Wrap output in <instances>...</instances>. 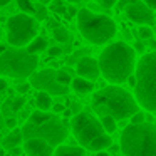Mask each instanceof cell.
<instances>
[{"instance_id": "22", "label": "cell", "mask_w": 156, "mask_h": 156, "mask_svg": "<svg viewBox=\"0 0 156 156\" xmlns=\"http://www.w3.org/2000/svg\"><path fill=\"white\" fill-rule=\"evenodd\" d=\"M52 35H54L55 41L62 42V44H66L69 41V30L66 27H62V25H55L54 30H52Z\"/></svg>"}, {"instance_id": "1", "label": "cell", "mask_w": 156, "mask_h": 156, "mask_svg": "<svg viewBox=\"0 0 156 156\" xmlns=\"http://www.w3.org/2000/svg\"><path fill=\"white\" fill-rule=\"evenodd\" d=\"M99 72L111 84H122L134 72L136 52L122 41L108 44L98 59Z\"/></svg>"}, {"instance_id": "10", "label": "cell", "mask_w": 156, "mask_h": 156, "mask_svg": "<svg viewBox=\"0 0 156 156\" xmlns=\"http://www.w3.org/2000/svg\"><path fill=\"white\" fill-rule=\"evenodd\" d=\"M30 87H35L39 91H45L49 94H67L69 87L61 86L55 81V71L54 69H44V71H35L30 76Z\"/></svg>"}, {"instance_id": "37", "label": "cell", "mask_w": 156, "mask_h": 156, "mask_svg": "<svg viewBox=\"0 0 156 156\" xmlns=\"http://www.w3.org/2000/svg\"><path fill=\"white\" fill-rule=\"evenodd\" d=\"M9 151H10V156H22V148H19V146L9 149Z\"/></svg>"}, {"instance_id": "18", "label": "cell", "mask_w": 156, "mask_h": 156, "mask_svg": "<svg viewBox=\"0 0 156 156\" xmlns=\"http://www.w3.org/2000/svg\"><path fill=\"white\" fill-rule=\"evenodd\" d=\"M22 131H20V128H14V129H10V133H9L7 136H5L4 139H2V148L4 149H12V148H15V146H20V143H22Z\"/></svg>"}, {"instance_id": "23", "label": "cell", "mask_w": 156, "mask_h": 156, "mask_svg": "<svg viewBox=\"0 0 156 156\" xmlns=\"http://www.w3.org/2000/svg\"><path fill=\"white\" fill-rule=\"evenodd\" d=\"M71 79H72V76L69 74L67 71H62V69L55 71V81H57L61 86H66V87H69V84H71Z\"/></svg>"}, {"instance_id": "12", "label": "cell", "mask_w": 156, "mask_h": 156, "mask_svg": "<svg viewBox=\"0 0 156 156\" xmlns=\"http://www.w3.org/2000/svg\"><path fill=\"white\" fill-rule=\"evenodd\" d=\"M24 141V151L27 156H52L54 148L41 138H27Z\"/></svg>"}, {"instance_id": "9", "label": "cell", "mask_w": 156, "mask_h": 156, "mask_svg": "<svg viewBox=\"0 0 156 156\" xmlns=\"http://www.w3.org/2000/svg\"><path fill=\"white\" fill-rule=\"evenodd\" d=\"M71 131L77 143L82 148H87V144L102 134L104 129L101 126V121L94 114H89L86 111H81L71 118Z\"/></svg>"}, {"instance_id": "43", "label": "cell", "mask_w": 156, "mask_h": 156, "mask_svg": "<svg viewBox=\"0 0 156 156\" xmlns=\"http://www.w3.org/2000/svg\"><path fill=\"white\" fill-rule=\"evenodd\" d=\"M96 156H109V154L106 151H98V153H96Z\"/></svg>"}, {"instance_id": "21", "label": "cell", "mask_w": 156, "mask_h": 156, "mask_svg": "<svg viewBox=\"0 0 156 156\" xmlns=\"http://www.w3.org/2000/svg\"><path fill=\"white\" fill-rule=\"evenodd\" d=\"M99 121H101V126H102L106 134H112L116 131V128H118V121L112 116H101Z\"/></svg>"}, {"instance_id": "3", "label": "cell", "mask_w": 156, "mask_h": 156, "mask_svg": "<svg viewBox=\"0 0 156 156\" xmlns=\"http://www.w3.org/2000/svg\"><path fill=\"white\" fill-rule=\"evenodd\" d=\"M92 109L99 118L112 116L116 121H122L138 111L139 106L129 91L119 87L118 84H111L92 94Z\"/></svg>"}, {"instance_id": "4", "label": "cell", "mask_w": 156, "mask_h": 156, "mask_svg": "<svg viewBox=\"0 0 156 156\" xmlns=\"http://www.w3.org/2000/svg\"><path fill=\"white\" fill-rule=\"evenodd\" d=\"M134 99L148 112L156 109V54H143L134 66Z\"/></svg>"}, {"instance_id": "19", "label": "cell", "mask_w": 156, "mask_h": 156, "mask_svg": "<svg viewBox=\"0 0 156 156\" xmlns=\"http://www.w3.org/2000/svg\"><path fill=\"white\" fill-rule=\"evenodd\" d=\"M47 47H49L47 39L45 37H37V35H35V37L25 45V51H27L29 54H41V52H44Z\"/></svg>"}, {"instance_id": "42", "label": "cell", "mask_w": 156, "mask_h": 156, "mask_svg": "<svg viewBox=\"0 0 156 156\" xmlns=\"http://www.w3.org/2000/svg\"><path fill=\"white\" fill-rule=\"evenodd\" d=\"M109 148H111V151H112V153H118V151H119V146H116V144H111Z\"/></svg>"}, {"instance_id": "35", "label": "cell", "mask_w": 156, "mask_h": 156, "mask_svg": "<svg viewBox=\"0 0 156 156\" xmlns=\"http://www.w3.org/2000/svg\"><path fill=\"white\" fill-rule=\"evenodd\" d=\"M133 51L136 52V54H143V52H144V44H143L141 41H136V44H134V47H133Z\"/></svg>"}, {"instance_id": "16", "label": "cell", "mask_w": 156, "mask_h": 156, "mask_svg": "<svg viewBox=\"0 0 156 156\" xmlns=\"http://www.w3.org/2000/svg\"><path fill=\"white\" fill-rule=\"evenodd\" d=\"M112 144V138L109 134H106V133H102V134L96 136L94 139H92L91 143L87 144V149L92 153H98V151H106V149L109 148V146Z\"/></svg>"}, {"instance_id": "24", "label": "cell", "mask_w": 156, "mask_h": 156, "mask_svg": "<svg viewBox=\"0 0 156 156\" xmlns=\"http://www.w3.org/2000/svg\"><path fill=\"white\" fill-rule=\"evenodd\" d=\"M24 104H25V99L20 96V98L14 99V101H7L4 108H10V111H14V112H15V111H20V109L24 108Z\"/></svg>"}, {"instance_id": "44", "label": "cell", "mask_w": 156, "mask_h": 156, "mask_svg": "<svg viewBox=\"0 0 156 156\" xmlns=\"http://www.w3.org/2000/svg\"><path fill=\"white\" fill-rule=\"evenodd\" d=\"M4 128V118H2V114H0V129Z\"/></svg>"}, {"instance_id": "33", "label": "cell", "mask_w": 156, "mask_h": 156, "mask_svg": "<svg viewBox=\"0 0 156 156\" xmlns=\"http://www.w3.org/2000/svg\"><path fill=\"white\" fill-rule=\"evenodd\" d=\"M94 2H98L101 7L111 9V7H114V5H116V2H118V0H94Z\"/></svg>"}, {"instance_id": "32", "label": "cell", "mask_w": 156, "mask_h": 156, "mask_svg": "<svg viewBox=\"0 0 156 156\" xmlns=\"http://www.w3.org/2000/svg\"><path fill=\"white\" fill-rule=\"evenodd\" d=\"M76 14H77V10H76V7H66L64 17L67 19V20H71V19H74V17H76Z\"/></svg>"}, {"instance_id": "30", "label": "cell", "mask_w": 156, "mask_h": 156, "mask_svg": "<svg viewBox=\"0 0 156 156\" xmlns=\"http://www.w3.org/2000/svg\"><path fill=\"white\" fill-rule=\"evenodd\" d=\"M45 51H47L49 57H59V55L62 54V49L61 47H47Z\"/></svg>"}, {"instance_id": "29", "label": "cell", "mask_w": 156, "mask_h": 156, "mask_svg": "<svg viewBox=\"0 0 156 156\" xmlns=\"http://www.w3.org/2000/svg\"><path fill=\"white\" fill-rule=\"evenodd\" d=\"M15 91L19 92V94H27L29 91H30V82H22V84H19L17 87H15Z\"/></svg>"}, {"instance_id": "41", "label": "cell", "mask_w": 156, "mask_h": 156, "mask_svg": "<svg viewBox=\"0 0 156 156\" xmlns=\"http://www.w3.org/2000/svg\"><path fill=\"white\" fill-rule=\"evenodd\" d=\"M12 0H0V7H5V5H9Z\"/></svg>"}, {"instance_id": "34", "label": "cell", "mask_w": 156, "mask_h": 156, "mask_svg": "<svg viewBox=\"0 0 156 156\" xmlns=\"http://www.w3.org/2000/svg\"><path fill=\"white\" fill-rule=\"evenodd\" d=\"M51 109H52V112H54V114H59V112H62L66 108H64V104H62V102H52Z\"/></svg>"}, {"instance_id": "36", "label": "cell", "mask_w": 156, "mask_h": 156, "mask_svg": "<svg viewBox=\"0 0 156 156\" xmlns=\"http://www.w3.org/2000/svg\"><path fill=\"white\" fill-rule=\"evenodd\" d=\"M131 2H134V0H118V2H116V7H118L119 10H122V9H124L126 5H129Z\"/></svg>"}, {"instance_id": "8", "label": "cell", "mask_w": 156, "mask_h": 156, "mask_svg": "<svg viewBox=\"0 0 156 156\" xmlns=\"http://www.w3.org/2000/svg\"><path fill=\"white\" fill-rule=\"evenodd\" d=\"M7 41L12 47H25L39 34L37 19L27 14H15L7 19Z\"/></svg>"}, {"instance_id": "11", "label": "cell", "mask_w": 156, "mask_h": 156, "mask_svg": "<svg viewBox=\"0 0 156 156\" xmlns=\"http://www.w3.org/2000/svg\"><path fill=\"white\" fill-rule=\"evenodd\" d=\"M126 17L131 22L138 25H148V27H153L154 25V10L149 7H146L141 0H134L129 5H126L124 9Z\"/></svg>"}, {"instance_id": "15", "label": "cell", "mask_w": 156, "mask_h": 156, "mask_svg": "<svg viewBox=\"0 0 156 156\" xmlns=\"http://www.w3.org/2000/svg\"><path fill=\"white\" fill-rule=\"evenodd\" d=\"M71 89L76 92V94H81V96H86V94H91L94 91V82L89 81V79H84V77H72L71 79Z\"/></svg>"}, {"instance_id": "14", "label": "cell", "mask_w": 156, "mask_h": 156, "mask_svg": "<svg viewBox=\"0 0 156 156\" xmlns=\"http://www.w3.org/2000/svg\"><path fill=\"white\" fill-rule=\"evenodd\" d=\"M15 2H17V7L20 9L22 14H27V15H30V17H34V19H45L47 17L45 7L34 4L32 0H15Z\"/></svg>"}, {"instance_id": "7", "label": "cell", "mask_w": 156, "mask_h": 156, "mask_svg": "<svg viewBox=\"0 0 156 156\" xmlns=\"http://www.w3.org/2000/svg\"><path fill=\"white\" fill-rule=\"evenodd\" d=\"M37 54H29L24 47H5L0 54V76L27 79L37 71Z\"/></svg>"}, {"instance_id": "31", "label": "cell", "mask_w": 156, "mask_h": 156, "mask_svg": "<svg viewBox=\"0 0 156 156\" xmlns=\"http://www.w3.org/2000/svg\"><path fill=\"white\" fill-rule=\"evenodd\" d=\"M69 111L72 112V116L77 114V112L82 111V104H81V102H77V101H72V102H71V108H69Z\"/></svg>"}, {"instance_id": "46", "label": "cell", "mask_w": 156, "mask_h": 156, "mask_svg": "<svg viewBox=\"0 0 156 156\" xmlns=\"http://www.w3.org/2000/svg\"><path fill=\"white\" fill-rule=\"evenodd\" d=\"M5 154V149L4 148H0V156H4Z\"/></svg>"}, {"instance_id": "2", "label": "cell", "mask_w": 156, "mask_h": 156, "mask_svg": "<svg viewBox=\"0 0 156 156\" xmlns=\"http://www.w3.org/2000/svg\"><path fill=\"white\" fill-rule=\"evenodd\" d=\"M69 119H61L57 114L51 111H34L25 119L24 126L20 128L22 138H41L47 141L52 148L62 144L67 139Z\"/></svg>"}, {"instance_id": "28", "label": "cell", "mask_w": 156, "mask_h": 156, "mask_svg": "<svg viewBox=\"0 0 156 156\" xmlns=\"http://www.w3.org/2000/svg\"><path fill=\"white\" fill-rule=\"evenodd\" d=\"M17 121L19 119L14 118V116H10V118H4V126L9 128V129H14V128H17Z\"/></svg>"}, {"instance_id": "6", "label": "cell", "mask_w": 156, "mask_h": 156, "mask_svg": "<svg viewBox=\"0 0 156 156\" xmlns=\"http://www.w3.org/2000/svg\"><path fill=\"white\" fill-rule=\"evenodd\" d=\"M77 29L81 35L94 45H104L112 41L118 32V25L109 15L92 12L91 9H81L76 14Z\"/></svg>"}, {"instance_id": "39", "label": "cell", "mask_w": 156, "mask_h": 156, "mask_svg": "<svg viewBox=\"0 0 156 156\" xmlns=\"http://www.w3.org/2000/svg\"><path fill=\"white\" fill-rule=\"evenodd\" d=\"M5 89H7V81H5V79H2V76H0V92L5 91Z\"/></svg>"}, {"instance_id": "48", "label": "cell", "mask_w": 156, "mask_h": 156, "mask_svg": "<svg viewBox=\"0 0 156 156\" xmlns=\"http://www.w3.org/2000/svg\"><path fill=\"white\" fill-rule=\"evenodd\" d=\"M0 39H2V29H0Z\"/></svg>"}, {"instance_id": "27", "label": "cell", "mask_w": 156, "mask_h": 156, "mask_svg": "<svg viewBox=\"0 0 156 156\" xmlns=\"http://www.w3.org/2000/svg\"><path fill=\"white\" fill-rule=\"evenodd\" d=\"M49 9H51L54 14H61V15H64V12H66V5L62 4V0H54Z\"/></svg>"}, {"instance_id": "25", "label": "cell", "mask_w": 156, "mask_h": 156, "mask_svg": "<svg viewBox=\"0 0 156 156\" xmlns=\"http://www.w3.org/2000/svg\"><path fill=\"white\" fill-rule=\"evenodd\" d=\"M138 35H139L141 41H151L154 34H153V29L151 27H148V25H141V27L138 29Z\"/></svg>"}, {"instance_id": "47", "label": "cell", "mask_w": 156, "mask_h": 156, "mask_svg": "<svg viewBox=\"0 0 156 156\" xmlns=\"http://www.w3.org/2000/svg\"><path fill=\"white\" fill-rule=\"evenodd\" d=\"M69 2H72V4H74V2H79V0H69Z\"/></svg>"}, {"instance_id": "45", "label": "cell", "mask_w": 156, "mask_h": 156, "mask_svg": "<svg viewBox=\"0 0 156 156\" xmlns=\"http://www.w3.org/2000/svg\"><path fill=\"white\" fill-rule=\"evenodd\" d=\"M4 49H5V45H4V44H0V54L4 52Z\"/></svg>"}, {"instance_id": "49", "label": "cell", "mask_w": 156, "mask_h": 156, "mask_svg": "<svg viewBox=\"0 0 156 156\" xmlns=\"http://www.w3.org/2000/svg\"><path fill=\"white\" fill-rule=\"evenodd\" d=\"M4 156H10V154H4Z\"/></svg>"}, {"instance_id": "26", "label": "cell", "mask_w": 156, "mask_h": 156, "mask_svg": "<svg viewBox=\"0 0 156 156\" xmlns=\"http://www.w3.org/2000/svg\"><path fill=\"white\" fill-rule=\"evenodd\" d=\"M144 116H146V112L144 111H136V112H133L131 116H129V124H141V122H144Z\"/></svg>"}, {"instance_id": "5", "label": "cell", "mask_w": 156, "mask_h": 156, "mask_svg": "<svg viewBox=\"0 0 156 156\" xmlns=\"http://www.w3.org/2000/svg\"><path fill=\"white\" fill-rule=\"evenodd\" d=\"M119 151L124 156H156L154 122L126 126L121 133Z\"/></svg>"}, {"instance_id": "38", "label": "cell", "mask_w": 156, "mask_h": 156, "mask_svg": "<svg viewBox=\"0 0 156 156\" xmlns=\"http://www.w3.org/2000/svg\"><path fill=\"white\" fill-rule=\"evenodd\" d=\"M141 2L146 5V7H149V9H153V10H154V7H156V0H141Z\"/></svg>"}, {"instance_id": "17", "label": "cell", "mask_w": 156, "mask_h": 156, "mask_svg": "<svg viewBox=\"0 0 156 156\" xmlns=\"http://www.w3.org/2000/svg\"><path fill=\"white\" fill-rule=\"evenodd\" d=\"M52 156H86V149L81 146H72V144H59L55 146Z\"/></svg>"}, {"instance_id": "13", "label": "cell", "mask_w": 156, "mask_h": 156, "mask_svg": "<svg viewBox=\"0 0 156 156\" xmlns=\"http://www.w3.org/2000/svg\"><path fill=\"white\" fill-rule=\"evenodd\" d=\"M76 71H77V76L79 77H84V79H89V81H96V79L101 76L99 72V64H98V59L94 57H81L76 64Z\"/></svg>"}, {"instance_id": "40", "label": "cell", "mask_w": 156, "mask_h": 156, "mask_svg": "<svg viewBox=\"0 0 156 156\" xmlns=\"http://www.w3.org/2000/svg\"><path fill=\"white\" fill-rule=\"evenodd\" d=\"M62 114H64V116H66V118H72V112H71V111H69V109H67V108H66V109H64V111H62Z\"/></svg>"}, {"instance_id": "20", "label": "cell", "mask_w": 156, "mask_h": 156, "mask_svg": "<svg viewBox=\"0 0 156 156\" xmlns=\"http://www.w3.org/2000/svg\"><path fill=\"white\" fill-rule=\"evenodd\" d=\"M52 96L45 91H39V94L35 96V106L39 108V111H51L52 106Z\"/></svg>"}]
</instances>
